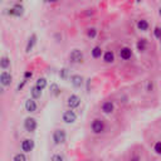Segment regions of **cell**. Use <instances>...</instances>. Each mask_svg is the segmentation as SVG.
Returning a JSON list of instances; mask_svg holds the SVG:
<instances>
[{
	"label": "cell",
	"instance_id": "cell-1",
	"mask_svg": "<svg viewBox=\"0 0 161 161\" xmlns=\"http://www.w3.org/2000/svg\"><path fill=\"white\" fill-rule=\"evenodd\" d=\"M91 128L94 133H102L105 131V122L100 118H96V120H93V122H92Z\"/></svg>",
	"mask_w": 161,
	"mask_h": 161
},
{
	"label": "cell",
	"instance_id": "cell-2",
	"mask_svg": "<svg viewBox=\"0 0 161 161\" xmlns=\"http://www.w3.org/2000/svg\"><path fill=\"white\" fill-rule=\"evenodd\" d=\"M66 131L64 130H56L53 133V140H54V143H57V145H59V143H63L66 141Z\"/></svg>",
	"mask_w": 161,
	"mask_h": 161
},
{
	"label": "cell",
	"instance_id": "cell-3",
	"mask_svg": "<svg viewBox=\"0 0 161 161\" xmlns=\"http://www.w3.org/2000/svg\"><path fill=\"white\" fill-rule=\"evenodd\" d=\"M69 60L72 63H81L83 60V53L79 49H73L69 54Z\"/></svg>",
	"mask_w": 161,
	"mask_h": 161
},
{
	"label": "cell",
	"instance_id": "cell-4",
	"mask_svg": "<svg viewBox=\"0 0 161 161\" xmlns=\"http://www.w3.org/2000/svg\"><path fill=\"white\" fill-rule=\"evenodd\" d=\"M37 126H38L37 125V120L33 118V117H28V118H25V121H24V128H25L28 132L35 131Z\"/></svg>",
	"mask_w": 161,
	"mask_h": 161
},
{
	"label": "cell",
	"instance_id": "cell-5",
	"mask_svg": "<svg viewBox=\"0 0 161 161\" xmlns=\"http://www.w3.org/2000/svg\"><path fill=\"white\" fill-rule=\"evenodd\" d=\"M67 105H68V107H69L71 109H73V108H77L78 106L81 105V98L78 97L77 94H71L69 97H68Z\"/></svg>",
	"mask_w": 161,
	"mask_h": 161
},
{
	"label": "cell",
	"instance_id": "cell-6",
	"mask_svg": "<svg viewBox=\"0 0 161 161\" xmlns=\"http://www.w3.org/2000/svg\"><path fill=\"white\" fill-rule=\"evenodd\" d=\"M76 120H77V115L74 113V111H72V109L66 111L63 113V121L66 123H74Z\"/></svg>",
	"mask_w": 161,
	"mask_h": 161
},
{
	"label": "cell",
	"instance_id": "cell-7",
	"mask_svg": "<svg viewBox=\"0 0 161 161\" xmlns=\"http://www.w3.org/2000/svg\"><path fill=\"white\" fill-rule=\"evenodd\" d=\"M0 83H1L4 87H8L12 83V74L9 72H3L0 73Z\"/></svg>",
	"mask_w": 161,
	"mask_h": 161
},
{
	"label": "cell",
	"instance_id": "cell-8",
	"mask_svg": "<svg viewBox=\"0 0 161 161\" xmlns=\"http://www.w3.org/2000/svg\"><path fill=\"white\" fill-rule=\"evenodd\" d=\"M33 149H34V141H33V140L26 139V140H24V141L22 142V150H23V151L30 152Z\"/></svg>",
	"mask_w": 161,
	"mask_h": 161
},
{
	"label": "cell",
	"instance_id": "cell-9",
	"mask_svg": "<svg viewBox=\"0 0 161 161\" xmlns=\"http://www.w3.org/2000/svg\"><path fill=\"white\" fill-rule=\"evenodd\" d=\"M8 13L10 15H14V16H22L24 14V8L22 5H15L12 9H9Z\"/></svg>",
	"mask_w": 161,
	"mask_h": 161
},
{
	"label": "cell",
	"instance_id": "cell-10",
	"mask_svg": "<svg viewBox=\"0 0 161 161\" xmlns=\"http://www.w3.org/2000/svg\"><path fill=\"white\" fill-rule=\"evenodd\" d=\"M120 57H121L123 60H128L130 58L132 57V50H131V48H128V47L122 48V49L120 50Z\"/></svg>",
	"mask_w": 161,
	"mask_h": 161
},
{
	"label": "cell",
	"instance_id": "cell-11",
	"mask_svg": "<svg viewBox=\"0 0 161 161\" xmlns=\"http://www.w3.org/2000/svg\"><path fill=\"white\" fill-rule=\"evenodd\" d=\"M35 43H37V35H35V34H32V37H30L29 40H28V43H26L25 52H26V53H30V52H32L33 48H34V46H35Z\"/></svg>",
	"mask_w": 161,
	"mask_h": 161
},
{
	"label": "cell",
	"instance_id": "cell-12",
	"mask_svg": "<svg viewBox=\"0 0 161 161\" xmlns=\"http://www.w3.org/2000/svg\"><path fill=\"white\" fill-rule=\"evenodd\" d=\"M25 111L32 113V112H35L37 111V102L34 100H28L25 102Z\"/></svg>",
	"mask_w": 161,
	"mask_h": 161
},
{
	"label": "cell",
	"instance_id": "cell-13",
	"mask_svg": "<svg viewBox=\"0 0 161 161\" xmlns=\"http://www.w3.org/2000/svg\"><path fill=\"white\" fill-rule=\"evenodd\" d=\"M150 28V24L146 19H140L137 20V29L141 30V32H146L147 29Z\"/></svg>",
	"mask_w": 161,
	"mask_h": 161
},
{
	"label": "cell",
	"instance_id": "cell-14",
	"mask_svg": "<svg viewBox=\"0 0 161 161\" xmlns=\"http://www.w3.org/2000/svg\"><path fill=\"white\" fill-rule=\"evenodd\" d=\"M71 83L74 86V87H81L82 83H83V78L81 76H78V74H74V76L71 77Z\"/></svg>",
	"mask_w": 161,
	"mask_h": 161
},
{
	"label": "cell",
	"instance_id": "cell-15",
	"mask_svg": "<svg viewBox=\"0 0 161 161\" xmlns=\"http://www.w3.org/2000/svg\"><path fill=\"white\" fill-rule=\"evenodd\" d=\"M113 109H115V106L111 101H107L102 105V111H103L105 113H111V112H113Z\"/></svg>",
	"mask_w": 161,
	"mask_h": 161
},
{
	"label": "cell",
	"instance_id": "cell-16",
	"mask_svg": "<svg viewBox=\"0 0 161 161\" xmlns=\"http://www.w3.org/2000/svg\"><path fill=\"white\" fill-rule=\"evenodd\" d=\"M136 47H137L139 52H145L146 48H147V40L146 39H140L137 42V44H136Z\"/></svg>",
	"mask_w": 161,
	"mask_h": 161
},
{
	"label": "cell",
	"instance_id": "cell-17",
	"mask_svg": "<svg viewBox=\"0 0 161 161\" xmlns=\"http://www.w3.org/2000/svg\"><path fill=\"white\" fill-rule=\"evenodd\" d=\"M30 94H32V97L34 98V100H38V98H40V96H42V91L34 86L32 90H30Z\"/></svg>",
	"mask_w": 161,
	"mask_h": 161
},
{
	"label": "cell",
	"instance_id": "cell-18",
	"mask_svg": "<svg viewBox=\"0 0 161 161\" xmlns=\"http://www.w3.org/2000/svg\"><path fill=\"white\" fill-rule=\"evenodd\" d=\"M35 87L39 88L40 91H43L44 88L47 87V79L46 78H38V81H37V83H35Z\"/></svg>",
	"mask_w": 161,
	"mask_h": 161
},
{
	"label": "cell",
	"instance_id": "cell-19",
	"mask_svg": "<svg viewBox=\"0 0 161 161\" xmlns=\"http://www.w3.org/2000/svg\"><path fill=\"white\" fill-rule=\"evenodd\" d=\"M103 60L106 63H112L115 60V54L113 52H106L105 56H103Z\"/></svg>",
	"mask_w": 161,
	"mask_h": 161
},
{
	"label": "cell",
	"instance_id": "cell-20",
	"mask_svg": "<svg viewBox=\"0 0 161 161\" xmlns=\"http://www.w3.org/2000/svg\"><path fill=\"white\" fill-rule=\"evenodd\" d=\"M10 66V59L8 57H3L0 58V68H3V69H6Z\"/></svg>",
	"mask_w": 161,
	"mask_h": 161
},
{
	"label": "cell",
	"instance_id": "cell-21",
	"mask_svg": "<svg viewBox=\"0 0 161 161\" xmlns=\"http://www.w3.org/2000/svg\"><path fill=\"white\" fill-rule=\"evenodd\" d=\"M101 56H102L101 47H94L93 49H92V57H93L94 59H97V58H101Z\"/></svg>",
	"mask_w": 161,
	"mask_h": 161
},
{
	"label": "cell",
	"instance_id": "cell-22",
	"mask_svg": "<svg viewBox=\"0 0 161 161\" xmlns=\"http://www.w3.org/2000/svg\"><path fill=\"white\" fill-rule=\"evenodd\" d=\"M154 35H155V38L157 40H161V28L160 26H155V29H154Z\"/></svg>",
	"mask_w": 161,
	"mask_h": 161
},
{
	"label": "cell",
	"instance_id": "cell-23",
	"mask_svg": "<svg viewBox=\"0 0 161 161\" xmlns=\"http://www.w3.org/2000/svg\"><path fill=\"white\" fill-rule=\"evenodd\" d=\"M87 35L90 37V38H96V35H97V30H96V28H90L87 30Z\"/></svg>",
	"mask_w": 161,
	"mask_h": 161
},
{
	"label": "cell",
	"instance_id": "cell-24",
	"mask_svg": "<svg viewBox=\"0 0 161 161\" xmlns=\"http://www.w3.org/2000/svg\"><path fill=\"white\" fill-rule=\"evenodd\" d=\"M50 92H52L54 96H58L59 94V87H58L56 83H53L52 86H50Z\"/></svg>",
	"mask_w": 161,
	"mask_h": 161
},
{
	"label": "cell",
	"instance_id": "cell-25",
	"mask_svg": "<svg viewBox=\"0 0 161 161\" xmlns=\"http://www.w3.org/2000/svg\"><path fill=\"white\" fill-rule=\"evenodd\" d=\"M13 161H26V157H25L24 154H16Z\"/></svg>",
	"mask_w": 161,
	"mask_h": 161
},
{
	"label": "cell",
	"instance_id": "cell-26",
	"mask_svg": "<svg viewBox=\"0 0 161 161\" xmlns=\"http://www.w3.org/2000/svg\"><path fill=\"white\" fill-rule=\"evenodd\" d=\"M154 150H155L156 154H159V155H161V141L156 142L155 146H154Z\"/></svg>",
	"mask_w": 161,
	"mask_h": 161
},
{
	"label": "cell",
	"instance_id": "cell-27",
	"mask_svg": "<svg viewBox=\"0 0 161 161\" xmlns=\"http://www.w3.org/2000/svg\"><path fill=\"white\" fill-rule=\"evenodd\" d=\"M50 161H63V157H62L60 155H53Z\"/></svg>",
	"mask_w": 161,
	"mask_h": 161
},
{
	"label": "cell",
	"instance_id": "cell-28",
	"mask_svg": "<svg viewBox=\"0 0 161 161\" xmlns=\"http://www.w3.org/2000/svg\"><path fill=\"white\" fill-rule=\"evenodd\" d=\"M32 74H33V73H32V72H29V71L25 72V73H24V77H25L24 79H28V78H30V77H32Z\"/></svg>",
	"mask_w": 161,
	"mask_h": 161
},
{
	"label": "cell",
	"instance_id": "cell-29",
	"mask_svg": "<svg viewBox=\"0 0 161 161\" xmlns=\"http://www.w3.org/2000/svg\"><path fill=\"white\" fill-rule=\"evenodd\" d=\"M59 74H60L62 78H66V76H67V69H62Z\"/></svg>",
	"mask_w": 161,
	"mask_h": 161
},
{
	"label": "cell",
	"instance_id": "cell-30",
	"mask_svg": "<svg viewBox=\"0 0 161 161\" xmlns=\"http://www.w3.org/2000/svg\"><path fill=\"white\" fill-rule=\"evenodd\" d=\"M26 83V79H24L23 82H22V83H20L19 86H18V91H20V90H22V88L24 87V84H25Z\"/></svg>",
	"mask_w": 161,
	"mask_h": 161
},
{
	"label": "cell",
	"instance_id": "cell-31",
	"mask_svg": "<svg viewBox=\"0 0 161 161\" xmlns=\"http://www.w3.org/2000/svg\"><path fill=\"white\" fill-rule=\"evenodd\" d=\"M47 1H49V3H56L57 0H47Z\"/></svg>",
	"mask_w": 161,
	"mask_h": 161
},
{
	"label": "cell",
	"instance_id": "cell-32",
	"mask_svg": "<svg viewBox=\"0 0 161 161\" xmlns=\"http://www.w3.org/2000/svg\"><path fill=\"white\" fill-rule=\"evenodd\" d=\"M159 15L161 16V6H160V8H159Z\"/></svg>",
	"mask_w": 161,
	"mask_h": 161
},
{
	"label": "cell",
	"instance_id": "cell-33",
	"mask_svg": "<svg viewBox=\"0 0 161 161\" xmlns=\"http://www.w3.org/2000/svg\"><path fill=\"white\" fill-rule=\"evenodd\" d=\"M44 1H47V0H44Z\"/></svg>",
	"mask_w": 161,
	"mask_h": 161
},
{
	"label": "cell",
	"instance_id": "cell-34",
	"mask_svg": "<svg viewBox=\"0 0 161 161\" xmlns=\"http://www.w3.org/2000/svg\"><path fill=\"white\" fill-rule=\"evenodd\" d=\"M0 1H1V0H0Z\"/></svg>",
	"mask_w": 161,
	"mask_h": 161
}]
</instances>
